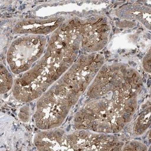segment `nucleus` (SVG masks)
<instances>
[{
	"label": "nucleus",
	"mask_w": 151,
	"mask_h": 151,
	"mask_svg": "<svg viewBox=\"0 0 151 151\" xmlns=\"http://www.w3.org/2000/svg\"><path fill=\"white\" fill-rule=\"evenodd\" d=\"M45 44L44 36L35 35L21 37L14 41L7 56L12 71L19 74L29 71L33 63L42 55Z\"/></svg>",
	"instance_id": "obj_1"
},
{
	"label": "nucleus",
	"mask_w": 151,
	"mask_h": 151,
	"mask_svg": "<svg viewBox=\"0 0 151 151\" xmlns=\"http://www.w3.org/2000/svg\"><path fill=\"white\" fill-rule=\"evenodd\" d=\"M29 109L22 108L21 110L19 117L22 121L27 122L29 120Z\"/></svg>",
	"instance_id": "obj_6"
},
{
	"label": "nucleus",
	"mask_w": 151,
	"mask_h": 151,
	"mask_svg": "<svg viewBox=\"0 0 151 151\" xmlns=\"http://www.w3.org/2000/svg\"><path fill=\"white\" fill-rule=\"evenodd\" d=\"M150 126V107L144 111L138 118L135 126V132L137 135L144 133Z\"/></svg>",
	"instance_id": "obj_3"
},
{
	"label": "nucleus",
	"mask_w": 151,
	"mask_h": 151,
	"mask_svg": "<svg viewBox=\"0 0 151 151\" xmlns=\"http://www.w3.org/2000/svg\"><path fill=\"white\" fill-rule=\"evenodd\" d=\"M143 64L144 68L148 73H150V54L149 51L143 59Z\"/></svg>",
	"instance_id": "obj_5"
},
{
	"label": "nucleus",
	"mask_w": 151,
	"mask_h": 151,
	"mask_svg": "<svg viewBox=\"0 0 151 151\" xmlns=\"http://www.w3.org/2000/svg\"><path fill=\"white\" fill-rule=\"evenodd\" d=\"M13 85V79L7 70L3 65L1 66V94L9 91Z\"/></svg>",
	"instance_id": "obj_4"
},
{
	"label": "nucleus",
	"mask_w": 151,
	"mask_h": 151,
	"mask_svg": "<svg viewBox=\"0 0 151 151\" xmlns=\"http://www.w3.org/2000/svg\"><path fill=\"white\" fill-rule=\"evenodd\" d=\"M59 19L53 18L48 20H30L19 22L15 29L17 33L47 34L55 30L60 26Z\"/></svg>",
	"instance_id": "obj_2"
}]
</instances>
